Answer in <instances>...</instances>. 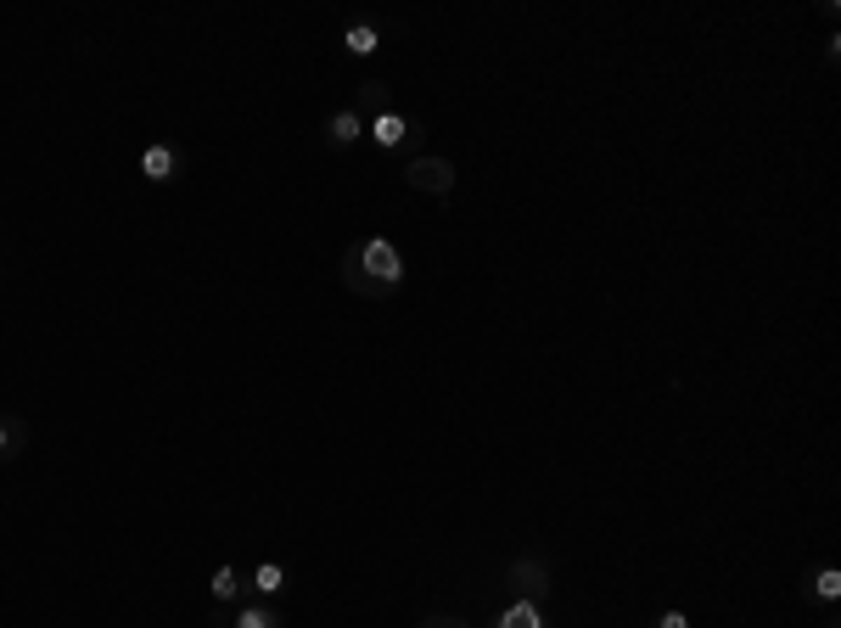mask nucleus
Listing matches in <instances>:
<instances>
[{"label":"nucleus","mask_w":841,"mask_h":628,"mask_svg":"<svg viewBox=\"0 0 841 628\" xmlns=\"http://www.w3.org/2000/svg\"><path fill=\"white\" fill-rule=\"evenodd\" d=\"M656 628H690V617L685 612H662V623H656Z\"/></svg>","instance_id":"nucleus-16"},{"label":"nucleus","mask_w":841,"mask_h":628,"mask_svg":"<svg viewBox=\"0 0 841 628\" xmlns=\"http://www.w3.org/2000/svg\"><path fill=\"white\" fill-rule=\"evenodd\" d=\"M813 595H819V600H841V572L825 567L819 578H813Z\"/></svg>","instance_id":"nucleus-13"},{"label":"nucleus","mask_w":841,"mask_h":628,"mask_svg":"<svg viewBox=\"0 0 841 628\" xmlns=\"http://www.w3.org/2000/svg\"><path fill=\"white\" fill-rule=\"evenodd\" d=\"M236 628H281V617H275L270 606H242V617H236Z\"/></svg>","instance_id":"nucleus-12"},{"label":"nucleus","mask_w":841,"mask_h":628,"mask_svg":"<svg viewBox=\"0 0 841 628\" xmlns=\"http://www.w3.org/2000/svg\"><path fill=\"white\" fill-rule=\"evenodd\" d=\"M343 51L348 57H376V51H382V34H376L371 23H354V29L343 34Z\"/></svg>","instance_id":"nucleus-7"},{"label":"nucleus","mask_w":841,"mask_h":628,"mask_svg":"<svg viewBox=\"0 0 841 628\" xmlns=\"http://www.w3.org/2000/svg\"><path fill=\"white\" fill-rule=\"evenodd\" d=\"M404 186L427 191V197H449L455 191V163L449 157H410L404 163Z\"/></svg>","instance_id":"nucleus-2"},{"label":"nucleus","mask_w":841,"mask_h":628,"mask_svg":"<svg viewBox=\"0 0 841 628\" xmlns=\"http://www.w3.org/2000/svg\"><path fill=\"white\" fill-rule=\"evenodd\" d=\"M348 253H354L359 275H365V281H376L382 292H399V286H404V253L387 242V236H365V242L348 247Z\"/></svg>","instance_id":"nucleus-1"},{"label":"nucleus","mask_w":841,"mask_h":628,"mask_svg":"<svg viewBox=\"0 0 841 628\" xmlns=\"http://www.w3.org/2000/svg\"><path fill=\"white\" fill-rule=\"evenodd\" d=\"M421 628H471V623H466V617H427Z\"/></svg>","instance_id":"nucleus-15"},{"label":"nucleus","mask_w":841,"mask_h":628,"mask_svg":"<svg viewBox=\"0 0 841 628\" xmlns=\"http://www.w3.org/2000/svg\"><path fill=\"white\" fill-rule=\"evenodd\" d=\"M326 135H331V146H354L359 135H365V118H359L354 107H343V113L331 118V129H326Z\"/></svg>","instance_id":"nucleus-8"},{"label":"nucleus","mask_w":841,"mask_h":628,"mask_svg":"<svg viewBox=\"0 0 841 628\" xmlns=\"http://www.w3.org/2000/svg\"><path fill=\"white\" fill-rule=\"evenodd\" d=\"M141 174L152 180V186H163V180H174V174H180V152H174L169 141L146 146V152H141Z\"/></svg>","instance_id":"nucleus-4"},{"label":"nucleus","mask_w":841,"mask_h":628,"mask_svg":"<svg viewBox=\"0 0 841 628\" xmlns=\"http://www.w3.org/2000/svg\"><path fill=\"white\" fill-rule=\"evenodd\" d=\"M365 135H371L382 152H393V146L410 141V118H404V113H376L371 124H365Z\"/></svg>","instance_id":"nucleus-5"},{"label":"nucleus","mask_w":841,"mask_h":628,"mask_svg":"<svg viewBox=\"0 0 841 628\" xmlns=\"http://www.w3.org/2000/svg\"><path fill=\"white\" fill-rule=\"evenodd\" d=\"M208 595H214L219 606H225V600H236V595H242V578H236V567H230V561H225V567L214 572V578H208Z\"/></svg>","instance_id":"nucleus-9"},{"label":"nucleus","mask_w":841,"mask_h":628,"mask_svg":"<svg viewBox=\"0 0 841 628\" xmlns=\"http://www.w3.org/2000/svg\"><path fill=\"white\" fill-rule=\"evenodd\" d=\"M511 584L522 589L516 600H544V595H550V567H544V561H528V556H522V561L511 567Z\"/></svg>","instance_id":"nucleus-3"},{"label":"nucleus","mask_w":841,"mask_h":628,"mask_svg":"<svg viewBox=\"0 0 841 628\" xmlns=\"http://www.w3.org/2000/svg\"><path fill=\"white\" fill-rule=\"evenodd\" d=\"M253 589H258V595H264V600H275V595H281V589H286V572L275 567V561H264V567L253 572Z\"/></svg>","instance_id":"nucleus-11"},{"label":"nucleus","mask_w":841,"mask_h":628,"mask_svg":"<svg viewBox=\"0 0 841 628\" xmlns=\"http://www.w3.org/2000/svg\"><path fill=\"white\" fill-rule=\"evenodd\" d=\"M494 628H550V623H544L539 600H511V606L499 612V623H494Z\"/></svg>","instance_id":"nucleus-6"},{"label":"nucleus","mask_w":841,"mask_h":628,"mask_svg":"<svg viewBox=\"0 0 841 628\" xmlns=\"http://www.w3.org/2000/svg\"><path fill=\"white\" fill-rule=\"evenodd\" d=\"M17 443H12V421H0V460H12Z\"/></svg>","instance_id":"nucleus-14"},{"label":"nucleus","mask_w":841,"mask_h":628,"mask_svg":"<svg viewBox=\"0 0 841 628\" xmlns=\"http://www.w3.org/2000/svg\"><path fill=\"white\" fill-rule=\"evenodd\" d=\"M343 281H348V286H354L359 298H393V292H382V286H376V281H365V275H359L354 253H343Z\"/></svg>","instance_id":"nucleus-10"}]
</instances>
